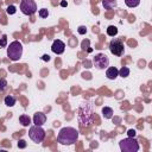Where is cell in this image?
I'll return each mask as SVG.
<instances>
[{
  "label": "cell",
  "mask_w": 152,
  "mask_h": 152,
  "mask_svg": "<svg viewBox=\"0 0 152 152\" xmlns=\"http://www.w3.org/2000/svg\"><path fill=\"white\" fill-rule=\"evenodd\" d=\"M116 0H102V6L104 7V10H113L114 7H116Z\"/></svg>",
  "instance_id": "11"
},
{
  "label": "cell",
  "mask_w": 152,
  "mask_h": 152,
  "mask_svg": "<svg viewBox=\"0 0 152 152\" xmlns=\"http://www.w3.org/2000/svg\"><path fill=\"white\" fill-rule=\"evenodd\" d=\"M109 51L114 56H122L125 52V45L124 42L119 38H114L109 43Z\"/></svg>",
  "instance_id": "5"
},
{
  "label": "cell",
  "mask_w": 152,
  "mask_h": 152,
  "mask_svg": "<svg viewBox=\"0 0 152 152\" xmlns=\"http://www.w3.org/2000/svg\"><path fill=\"white\" fill-rule=\"evenodd\" d=\"M106 31H107V34H108L109 37H115V36L118 34V27L114 26V25H109Z\"/></svg>",
  "instance_id": "15"
},
{
  "label": "cell",
  "mask_w": 152,
  "mask_h": 152,
  "mask_svg": "<svg viewBox=\"0 0 152 152\" xmlns=\"http://www.w3.org/2000/svg\"><path fill=\"white\" fill-rule=\"evenodd\" d=\"M46 121V115L43 112H37L33 115V124L37 126H43Z\"/></svg>",
  "instance_id": "9"
},
{
  "label": "cell",
  "mask_w": 152,
  "mask_h": 152,
  "mask_svg": "<svg viewBox=\"0 0 152 152\" xmlns=\"http://www.w3.org/2000/svg\"><path fill=\"white\" fill-rule=\"evenodd\" d=\"M18 147H19V148H25V147H26V141H25L24 139H20V140L18 141Z\"/></svg>",
  "instance_id": "23"
},
{
  "label": "cell",
  "mask_w": 152,
  "mask_h": 152,
  "mask_svg": "<svg viewBox=\"0 0 152 152\" xmlns=\"http://www.w3.org/2000/svg\"><path fill=\"white\" fill-rule=\"evenodd\" d=\"M61 6H62V7H66V6H68V2L63 0V1H61Z\"/></svg>",
  "instance_id": "26"
},
{
  "label": "cell",
  "mask_w": 152,
  "mask_h": 152,
  "mask_svg": "<svg viewBox=\"0 0 152 152\" xmlns=\"http://www.w3.org/2000/svg\"><path fill=\"white\" fill-rule=\"evenodd\" d=\"M119 76H121L122 78H126L129 76V68L127 66H122L120 70H119Z\"/></svg>",
  "instance_id": "16"
},
{
  "label": "cell",
  "mask_w": 152,
  "mask_h": 152,
  "mask_svg": "<svg viewBox=\"0 0 152 152\" xmlns=\"http://www.w3.org/2000/svg\"><path fill=\"white\" fill-rule=\"evenodd\" d=\"M7 81L5 78H0V91H4L7 88Z\"/></svg>",
  "instance_id": "20"
},
{
  "label": "cell",
  "mask_w": 152,
  "mask_h": 152,
  "mask_svg": "<svg viewBox=\"0 0 152 152\" xmlns=\"http://www.w3.org/2000/svg\"><path fill=\"white\" fill-rule=\"evenodd\" d=\"M127 134H128V137L135 138V134H137V132H135V129H128V131H127Z\"/></svg>",
  "instance_id": "24"
},
{
  "label": "cell",
  "mask_w": 152,
  "mask_h": 152,
  "mask_svg": "<svg viewBox=\"0 0 152 152\" xmlns=\"http://www.w3.org/2000/svg\"><path fill=\"white\" fill-rule=\"evenodd\" d=\"M78 139V131L74 127H63L58 132L57 140L62 145H74Z\"/></svg>",
  "instance_id": "1"
},
{
  "label": "cell",
  "mask_w": 152,
  "mask_h": 152,
  "mask_svg": "<svg viewBox=\"0 0 152 152\" xmlns=\"http://www.w3.org/2000/svg\"><path fill=\"white\" fill-rule=\"evenodd\" d=\"M93 64H94V66L96 69L103 70V69L108 68V65H109V58L104 53H97L93 58Z\"/></svg>",
  "instance_id": "7"
},
{
  "label": "cell",
  "mask_w": 152,
  "mask_h": 152,
  "mask_svg": "<svg viewBox=\"0 0 152 152\" xmlns=\"http://www.w3.org/2000/svg\"><path fill=\"white\" fill-rule=\"evenodd\" d=\"M4 102H5V104L7 107H13L15 104V102H17V99L13 95H7V96H5Z\"/></svg>",
  "instance_id": "12"
},
{
  "label": "cell",
  "mask_w": 152,
  "mask_h": 152,
  "mask_svg": "<svg viewBox=\"0 0 152 152\" xmlns=\"http://www.w3.org/2000/svg\"><path fill=\"white\" fill-rule=\"evenodd\" d=\"M20 11L25 15H32L37 12V4L34 2V0H21Z\"/></svg>",
  "instance_id": "6"
},
{
  "label": "cell",
  "mask_w": 152,
  "mask_h": 152,
  "mask_svg": "<svg viewBox=\"0 0 152 152\" xmlns=\"http://www.w3.org/2000/svg\"><path fill=\"white\" fill-rule=\"evenodd\" d=\"M119 146L122 152H138L139 151V142L135 138H132V137L120 140Z\"/></svg>",
  "instance_id": "3"
},
{
  "label": "cell",
  "mask_w": 152,
  "mask_h": 152,
  "mask_svg": "<svg viewBox=\"0 0 152 152\" xmlns=\"http://www.w3.org/2000/svg\"><path fill=\"white\" fill-rule=\"evenodd\" d=\"M28 137L33 142H42L45 138V131L42 128V126L33 125L28 129Z\"/></svg>",
  "instance_id": "4"
},
{
  "label": "cell",
  "mask_w": 152,
  "mask_h": 152,
  "mask_svg": "<svg viewBox=\"0 0 152 152\" xmlns=\"http://www.w3.org/2000/svg\"><path fill=\"white\" fill-rule=\"evenodd\" d=\"M125 4H126V6H127V7H129V8H133V7H137V6H139V4H140V0H125Z\"/></svg>",
  "instance_id": "17"
},
{
  "label": "cell",
  "mask_w": 152,
  "mask_h": 152,
  "mask_svg": "<svg viewBox=\"0 0 152 152\" xmlns=\"http://www.w3.org/2000/svg\"><path fill=\"white\" fill-rule=\"evenodd\" d=\"M77 32H78L80 34H86V33H87V27H86V26H83V25H81V26H78Z\"/></svg>",
  "instance_id": "22"
},
{
  "label": "cell",
  "mask_w": 152,
  "mask_h": 152,
  "mask_svg": "<svg viewBox=\"0 0 152 152\" xmlns=\"http://www.w3.org/2000/svg\"><path fill=\"white\" fill-rule=\"evenodd\" d=\"M15 12H17V10H15V6H14V5H8V6H7V8H6V13H7V14L12 15V14H14Z\"/></svg>",
  "instance_id": "19"
},
{
  "label": "cell",
  "mask_w": 152,
  "mask_h": 152,
  "mask_svg": "<svg viewBox=\"0 0 152 152\" xmlns=\"http://www.w3.org/2000/svg\"><path fill=\"white\" fill-rule=\"evenodd\" d=\"M19 122L21 124V126L27 127L28 125H31V119H30L28 115H26V114H21V115L19 116Z\"/></svg>",
  "instance_id": "13"
},
{
  "label": "cell",
  "mask_w": 152,
  "mask_h": 152,
  "mask_svg": "<svg viewBox=\"0 0 152 152\" xmlns=\"http://www.w3.org/2000/svg\"><path fill=\"white\" fill-rule=\"evenodd\" d=\"M7 46V37L6 34L2 36V38L0 39V48H6Z\"/></svg>",
  "instance_id": "21"
},
{
  "label": "cell",
  "mask_w": 152,
  "mask_h": 152,
  "mask_svg": "<svg viewBox=\"0 0 152 152\" xmlns=\"http://www.w3.org/2000/svg\"><path fill=\"white\" fill-rule=\"evenodd\" d=\"M102 115L104 119H112L113 116V109L110 107H103L102 108Z\"/></svg>",
  "instance_id": "14"
},
{
  "label": "cell",
  "mask_w": 152,
  "mask_h": 152,
  "mask_svg": "<svg viewBox=\"0 0 152 152\" xmlns=\"http://www.w3.org/2000/svg\"><path fill=\"white\" fill-rule=\"evenodd\" d=\"M42 59L45 61V62H49V61H50V56H49V55H43V56H42Z\"/></svg>",
  "instance_id": "25"
},
{
  "label": "cell",
  "mask_w": 152,
  "mask_h": 152,
  "mask_svg": "<svg viewBox=\"0 0 152 152\" xmlns=\"http://www.w3.org/2000/svg\"><path fill=\"white\" fill-rule=\"evenodd\" d=\"M106 76L108 80H115L119 76V70L115 66H109L106 70Z\"/></svg>",
  "instance_id": "10"
},
{
  "label": "cell",
  "mask_w": 152,
  "mask_h": 152,
  "mask_svg": "<svg viewBox=\"0 0 152 152\" xmlns=\"http://www.w3.org/2000/svg\"><path fill=\"white\" fill-rule=\"evenodd\" d=\"M7 56L11 61L17 62L23 56V44L19 40H13L7 46Z\"/></svg>",
  "instance_id": "2"
},
{
  "label": "cell",
  "mask_w": 152,
  "mask_h": 152,
  "mask_svg": "<svg viewBox=\"0 0 152 152\" xmlns=\"http://www.w3.org/2000/svg\"><path fill=\"white\" fill-rule=\"evenodd\" d=\"M51 50L56 55H62L65 50V44L61 39H56V40H53V43L51 45Z\"/></svg>",
  "instance_id": "8"
},
{
  "label": "cell",
  "mask_w": 152,
  "mask_h": 152,
  "mask_svg": "<svg viewBox=\"0 0 152 152\" xmlns=\"http://www.w3.org/2000/svg\"><path fill=\"white\" fill-rule=\"evenodd\" d=\"M38 15L40 17V18H48V15H49V11L46 10V8H40L39 11H38Z\"/></svg>",
  "instance_id": "18"
}]
</instances>
